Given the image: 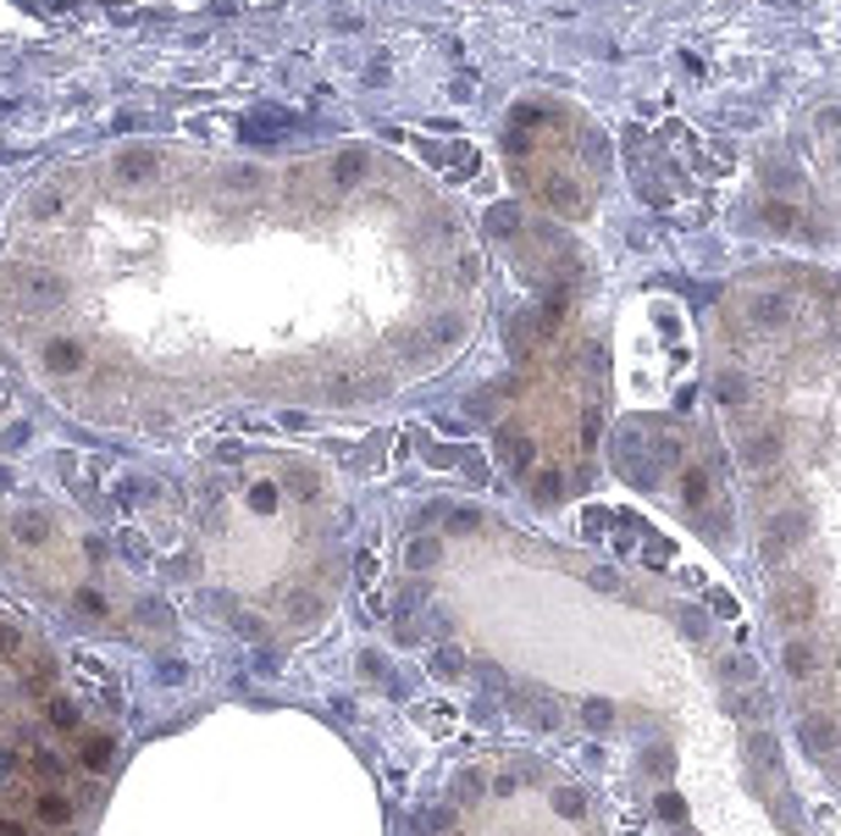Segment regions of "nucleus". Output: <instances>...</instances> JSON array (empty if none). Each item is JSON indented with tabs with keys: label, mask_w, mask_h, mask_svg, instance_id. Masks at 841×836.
I'll return each instance as SVG.
<instances>
[{
	"label": "nucleus",
	"mask_w": 841,
	"mask_h": 836,
	"mask_svg": "<svg viewBox=\"0 0 841 836\" xmlns=\"http://www.w3.org/2000/svg\"><path fill=\"white\" fill-rule=\"evenodd\" d=\"M709 499H714V477H709L703 466H681V505L698 516Z\"/></svg>",
	"instance_id": "obj_8"
},
{
	"label": "nucleus",
	"mask_w": 841,
	"mask_h": 836,
	"mask_svg": "<svg viewBox=\"0 0 841 836\" xmlns=\"http://www.w3.org/2000/svg\"><path fill=\"white\" fill-rule=\"evenodd\" d=\"M183 676H189V670H183V665H178V659H167V665H161V681H167V687H178V681H183Z\"/></svg>",
	"instance_id": "obj_36"
},
{
	"label": "nucleus",
	"mask_w": 841,
	"mask_h": 836,
	"mask_svg": "<svg viewBox=\"0 0 841 836\" xmlns=\"http://www.w3.org/2000/svg\"><path fill=\"white\" fill-rule=\"evenodd\" d=\"M415 720H420V731H438V737H449L455 731V703L449 698H433V703H415Z\"/></svg>",
	"instance_id": "obj_10"
},
{
	"label": "nucleus",
	"mask_w": 841,
	"mask_h": 836,
	"mask_svg": "<svg viewBox=\"0 0 841 836\" xmlns=\"http://www.w3.org/2000/svg\"><path fill=\"white\" fill-rule=\"evenodd\" d=\"M775 615H780L786 626H802V621H813V588H808L802 576L780 582V588H775Z\"/></svg>",
	"instance_id": "obj_2"
},
{
	"label": "nucleus",
	"mask_w": 841,
	"mask_h": 836,
	"mask_svg": "<svg viewBox=\"0 0 841 836\" xmlns=\"http://www.w3.org/2000/svg\"><path fill=\"white\" fill-rule=\"evenodd\" d=\"M40 360H45V371H56V377H73V371H84V366H89L84 343H73V338H51Z\"/></svg>",
	"instance_id": "obj_6"
},
{
	"label": "nucleus",
	"mask_w": 841,
	"mask_h": 836,
	"mask_svg": "<svg viewBox=\"0 0 841 836\" xmlns=\"http://www.w3.org/2000/svg\"><path fill=\"white\" fill-rule=\"evenodd\" d=\"M753 753H758V764H775V742L764 731H753Z\"/></svg>",
	"instance_id": "obj_32"
},
{
	"label": "nucleus",
	"mask_w": 841,
	"mask_h": 836,
	"mask_svg": "<svg viewBox=\"0 0 841 836\" xmlns=\"http://www.w3.org/2000/svg\"><path fill=\"white\" fill-rule=\"evenodd\" d=\"M780 449H786V433L780 427H764V433H753V438H742V466L747 472H764V466H775L780 461Z\"/></svg>",
	"instance_id": "obj_3"
},
{
	"label": "nucleus",
	"mask_w": 841,
	"mask_h": 836,
	"mask_svg": "<svg viewBox=\"0 0 841 836\" xmlns=\"http://www.w3.org/2000/svg\"><path fill=\"white\" fill-rule=\"evenodd\" d=\"M18 670H29V692H34V698H40V692H51V681H56V665H51V654H45V648H34V654H29Z\"/></svg>",
	"instance_id": "obj_13"
},
{
	"label": "nucleus",
	"mask_w": 841,
	"mask_h": 836,
	"mask_svg": "<svg viewBox=\"0 0 841 836\" xmlns=\"http://www.w3.org/2000/svg\"><path fill=\"white\" fill-rule=\"evenodd\" d=\"M73 610L89 615V621H111V604H106V593H95V588H78V593H73Z\"/></svg>",
	"instance_id": "obj_18"
},
{
	"label": "nucleus",
	"mask_w": 841,
	"mask_h": 836,
	"mask_svg": "<svg viewBox=\"0 0 841 836\" xmlns=\"http://www.w3.org/2000/svg\"><path fill=\"white\" fill-rule=\"evenodd\" d=\"M659 814H664V819H686V803H681L675 792H664V797H659Z\"/></svg>",
	"instance_id": "obj_31"
},
{
	"label": "nucleus",
	"mask_w": 841,
	"mask_h": 836,
	"mask_svg": "<svg viewBox=\"0 0 841 836\" xmlns=\"http://www.w3.org/2000/svg\"><path fill=\"white\" fill-rule=\"evenodd\" d=\"M427 670H433L438 681H460V676H466V654H460L455 643H444V648H433V659H427Z\"/></svg>",
	"instance_id": "obj_12"
},
{
	"label": "nucleus",
	"mask_w": 841,
	"mask_h": 836,
	"mask_svg": "<svg viewBox=\"0 0 841 836\" xmlns=\"http://www.w3.org/2000/svg\"><path fill=\"white\" fill-rule=\"evenodd\" d=\"M537 499H543V505H554V499H560V477H554V472H543V477H537Z\"/></svg>",
	"instance_id": "obj_29"
},
{
	"label": "nucleus",
	"mask_w": 841,
	"mask_h": 836,
	"mask_svg": "<svg viewBox=\"0 0 841 836\" xmlns=\"http://www.w3.org/2000/svg\"><path fill=\"white\" fill-rule=\"evenodd\" d=\"M376 576H382V560H376V543H365V549L354 554V582H360L365 593H376Z\"/></svg>",
	"instance_id": "obj_17"
},
{
	"label": "nucleus",
	"mask_w": 841,
	"mask_h": 836,
	"mask_svg": "<svg viewBox=\"0 0 841 836\" xmlns=\"http://www.w3.org/2000/svg\"><path fill=\"white\" fill-rule=\"evenodd\" d=\"M786 316H791V299H786V294H753V299H747V321L764 327V332L780 327Z\"/></svg>",
	"instance_id": "obj_7"
},
{
	"label": "nucleus",
	"mask_w": 841,
	"mask_h": 836,
	"mask_svg": "<svg viewBox=\"0 0 841 836\" xmlns=\"http://www.w3.org/2000/svg\"><path fill=\"white\" fill-rule=\"evenodd\" d=\"M642 565H648V571H670V565H675V549H670V543H648V549H642Z\"/></svg>",
	"instance_id": "obj_24"
},
{
	"label": "nucleus",
	"mask_w": 841,
	"mask_h": 836,
	"mask_svg": "<svg viewBox=\"0 0 841 836\" xmlns=\"http://www.w3.org/2000/svg\"><path fill=\"white\" fill-rule=\"evenodd\" d=\"M802 538H808V510H780V516H769V527H764V538H758L764 565H780Z\"/></svg>",
	"instance_id": "obj_1"
},
{
	"label": "nucleus",
	"mask_w": 841,
	"mask_h": 836,
	"mask_svg": "<svg viewBox=\"0 0 841 836\" xmlns=\"http://www.w3.org/2000/svg\"><path fill=\"white\" fill-rule=\"evenodd\" d=\"M504 461H510V466H515V472H526V466H532V461H537V449H532V444H526V438H504Z\"/></svg>",
	"instance_id": "obj_21"
},
{
	"label": "nucleus",
	"mask_w": 841,
	"mask_h": 836,
	"mask_svg": "<svg viewBox=\"0 0 841 836\" xmlns=\"http://www.w3.org/2000/svg\"><path fill=\"white\" fill-rule=\"evenodd\" d=\"M73 814H78V803H73L62 786H34V825H51V830H62Z\"/></svg>",
	"instance_id": "obj_4"
},
{
	"label": "nucleus",
	"mask_w": 841,
	"mask_h": 836,
	"mask_svg": "<svg viewBox=\"0 0 841 836\" xmlns=\"http://www.w3.org/2000/svg\"><path fill=\"white\" fill-rule=\"evenodd\" d=\"M444 560V543L438 538H409V549H404V565L409 571H433Z\"/></svg>",
	"instance_id": "obj_15"
},
{
	"label": "nucleus",
	"mask_w": 841,
	"mask_h": 836,
	"mask_svg": "<svg viewBox=\"0 0 841 836\" xmlns=\"http://www.w3.org/2000/svg\"><path fill=\"white\" fill-rule=\"evenodd\" d=\"M34 781H45V786H62V775H67V764L51 753V748H29V764H23Z\"/></svg>",
	"instance_id": "obj_11"
},
{
	"label": "nucleus",
	"mask_w": 841,
	"mask_h": 836,
	"mask_svg": "<svg viewBox=\"0 0 841 836\" xmlns=\"http://www.w3.org/2000/svg\"><path fill=\"white\" fill-rule=\"evenodd\" d=\"M554 814H560V819H582V814H587V797H582L576 786H560V792H554Z\"/></svg>",
	"instance_id": "obj_19"
},
{
	"label": "nucleus",
	"mask_w": 841,
	"mask_h": 836,
	"mask_svg": "<svg viewBox=\"0 0 841 836\" xmlns=\"http://www.w3.org/2000/svg\"><path fill=\"white\" fill-rule=\"evenodd\" d=\"M802 737H808V748H813V753H819V759H824V748H830V742H835V731H830V726H819V720H813V726H808V731H802Z\"/></svg>",
	"instance_id": "obj_27"
},
{
	"label": "nucleus",
	"mask_w": 841,
	"mask_h": 836,
	"mask_svg": "<svg viewBox=\"0 0 841 836\" xmlns=\"http://www.w3.org/2000/svg\"><path fill=\"white\" fill-rule=\"evenodd\" d=\"M0 836H34V830H29L18 814H7V819H0Z\"/></svg>",
	"instance_id": "obj_35"
},
{
	"label": "nucleus",
	"mask_w": 841,
	"mask_h": 836,
	"mask_svg": "<svg viewBox=\"0 0 841 836\" xmlns=\"http://www.w3.org/2000/svg\"><path fill=\"white\" fill-rule=\"evenodd\" d=\"M139 615H145L150 626H167V621H172V615H167V604H156V599H145V604H139Z\"/></svg>",
	"instance_id": "obj_30"
},
{
	"label": "nucleus",
	"mask_w": 841,
	"mask_h": 836,
	"mask_svg": "<svg viewBox=\"0 0 841 836\" xmlns=\"http://www.w3.org/2000/svg\"><path fill=\"white\" fill-rule=\"evenodd\" d=\"M477 527H482L477 510H455V532H477Z\"/></svg>",
	"instance_id": "obj_33"
},
{
	"label": "nucleus",
	"mask_w": 841,
	"mask_h": 836,
	"mask_svg": "<svg viewBox=\"0 0 841 836\" xmlns=\"http://www.w3.org/2000/svg\"><path fill=\"white\" fill-rule=\"evenodd\" d=\"M780 665H786V676H791V681H813V676H819V648H813L808 637H786Z\"/></svg>",
	"instance_id": "obj_5"
},
{
	"label": "nucleus",
	"mask_w": 841,
	"mask_h": 836,
	"mask_svg": "<svg viewBox=\"0 0 841 836\" xmlns=\"http://www.w3.org/2000/svg\"><path fill=\"white\" fill-rule=\"evenodd\" d=\"M12 538H18L23 549H45V543H51V521H45V516H18V521H12Z\"/></svg>",
	"instance_id": "obj_16"
},
{
	"label": "nucleus",
	"mask_w": 841,
	"mask_h": 836,
	"mask_svg": "<svg viewBox=\"0 0 841 836\" xmlns=\"http://www.w3.org/2000/svg\"><path fill=\"white\" fill-rule=\"evenodd\" d=\"M145 499H150V483H139V477H123V483H117V505H123V510H139Z\"/></svg>",
	"instance_id": "obj_20"
},
{
	"label": "nucleus",
	"mask_w": 841,
	"mask_h": 836,
	"mask_svg": "<svg viewBox=\"0 0 841 836\" xmlns=\"http://www.w3.org/2000/svg\"><path fill=\"white\" fill-rule=\"evenodd\" d=\"M742 393H747V382H742L736 371H731V377H720V399H725V404H742Z\"/></svg>",
	"instance_id": "obj_28"
},
{
	"label": "nucleus",
	"mask_w": 841,
	"mask_h": 836,
	"mask_svg": "<svg viewBox=\"0 0 841 836\" xmlns=\"http://www.w3.org/2000/svg\"><path fill=\"white\" fill-rule=\"evenodd\" d=\"M321 610H327V604H321L316 593H294V599H288V615H305V626H310Z\"/></svg>",
	"instance_id": "obj_25"
},
{
	"label": "nucleus",
	"mask_w": 841,
	"mask_h": 836,
	"mask_svg": "<svg viewBox=\"0 0 841 836\" xmlns=\"http://www.w3.org/2000/svg\"><path fill=\"white\" fill-rule=\"evenodd\" d=\"M249 505H255V510H272V505H277V494H272V488H255V494H249Z\"/></svg>",
	"instance_id": "obj_37"
},
{
	"label": "nucleus",
	"mask_w": 841,
	"mask_h": 836,
	"mask_svg": "<svg viewBox=\"0 0 841 836\" xmlns=\"http://www.w3.org/2000/svg\"><path fill=\"white\" fill-rule=\"evenodd\" d=\"M670 770V753L664 748H648V775H664Z\"/></svg>",
	"instance_id": "obj_34"
},
{
	"label": "nucleus",
	"mask_w": 841,
	"mask_h": 836,
	"mask_svg": "<svg viewBox=\"0 0 841 836\" xmlns=\"http://www.w3.org/2000/svg\"><path fill=\"white\" fill-rule=\"evenodd\" d=\"M582 720H587V726H593V731H609V726H615V709H609V703H598V698H593V703H587V709H582Z\"/></svg>",
	"instance_id": "obj_26"
},
{
	"label": "nucleus",
	"mask_w": 841,
	"mask_h": 836,
	"mask_svg": "<svg viewBox=\"0 0 841 836\" xmlns=\"http://www.w3.org/2000/svg\"><path fill=\"white\" fill-rule=\"evenodd\" d=\"M117 549H123V560H134V565H145V560H150V543H145V538H139L134 527H128V532L117 538Z\"/></svg>",
	"instance_id": "obj_22"
},
{
	"label": "nucleus",
	"mask_w": 841,
	"mask_h": 836,
	"mask_svg": "<svg viewBox=\"0 0 841 836\" xmlns=\"http://www.w3.org/2000/svg\"><path fill=\"white\" fill-rule=\"evenodd\" d=\"M111 753H117V742H111L106 731H84V737H78V770H95V775H100V770L111 764Z\"/></svg>",
	"instance_id": "obj_9"
},
{
	"label": "nucleus",
	"mask_w": 841,
	"mask_h": 836,
	"mask_svg": "<svg viewBox=\"0 0 841 836\" xmlns=\"http://www.w3.org/2000/svg\"><path fill=\"white\" fill-rule=\"evenodd\" d=\"M455 792H460V803H477V797L488 792V775H482V770H466V775L455 781Z\"/></svg>",
	"instance_id": "obj_23"
},
{
	"label": "nucleus",
	"mask_w": 841,
	"mask_h": 836,
	"mask_svg": "<svg viewBox=\"0 0 841 836\" xmlns=\"http://www.w3.org/2000/svg\"><path fill=\"white\" fill-rule=\"evenodd\" d=\"M45 715H51V726H56L62 737H84V715H78V703H73V698H51V703H45Z\"/></svg>",
	"instance_id": "obj_14"
}]
</instances>
